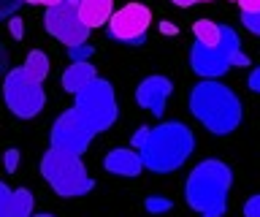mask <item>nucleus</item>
<instances>
[{"label": "nucleus", "mask_w": 260, "mask_h": 217, "mask_svg": "<svg viewBox=\"0 0 260 217\" xmlns=\"http://www.w3.org/2000/svg\"><path fill=\"white\" fill-rule=\"evenodd\" d=\"M130 147L141 152L144 168L152 174H174L195 152V136L182 119H166L154 128L141 125L130 139Z\"/></svg>", "instance_id": "obj_1"}, {"label": "nucleus", "mask_w": 260, "mask_h": 217, "mask_svg": "<svg viewBox=\"0 0 260 217\" xmlns=\"http://www.w3.org/2000/svg\"><path fill=\"white\" fill-rule=\"evenodd\" d=\"M190 111L214 136L233 133L244 119V106L239 95L217 79H203L190 90Z\"/></svg>", "instance_id": "obj_2"}, {"label": "nucleus", "mask_w": 260, "mask_h": 217, "mask_svg": "<svg viewBox=\"0 0 260 217\" xmlns=\"http://www.w3.org/2000/svg\"><path fill=\"white\" fill-rule=\"evenodd\" d=\"M233 171L225 160L206 158L190 171L184 182V201L201 217H222L228 212V193Z\"/></svg>", "instance_id": "obj_3"}, {"label": "nucleus", "mask_w": 260, "mask_h": 217, "mask_svg": "<svg viewBox=\"0 0 260 217\" xmlns=\"http://www.w3.org/2000/svg\"><path fill=\"white\" fill-rule=\"evenodd\" d=\"M41 174L60 198H79L95 188V179L81 163V155H71L54 147H49V152L41 158Z\"/></svg>", "instance_id": "obj_4"}, {"label": "nucleus", "mask_w": 260, "mask_h": 217, "mask_svg": "<svg viewBox=\"0 0 260 217\" xmlns=\"http://www.w3.org/2000/svg\"><path fill=\"white\" fill-rule=\"evenodd\" d=\"M233 66H249V57L241 52L239 33L228 25H222V41L217 46H203L198 41L190 46V68L203 79H219Z\"/></svg>", "instance_id": "obj_5"}, {"label": "nucleus", "mask_w": 260, "mask_h": 217, "mask_svg": "<svg viewBox=\"0 0 260 217\" xmlns=\"http://www.w3.org/2000/svg\"><path fill=\"white\" fill-rule=\"evenodd\" d=\"M73 109L95 128V133H103L117 122L119 117V103H117V92L109 79H92L79 95H73Z\"/></svg>", "instance_id": "obj_6"}, {"label": "nucleus", "mask_w": 260, "mask_h": 217, "mask_svg": "<svg viewBox=\"0 0 260 217\" xmlns=\"http://www.w3.org/2000/svg\"><path fill=\"white\" fill-rule=\"evenodd\" d=\"M3 98L14 117L32 119L41 114V109L46 103L44 82L32 79L24 68H11L3 79Z\"/></svg>", "instance_id": "obj_7"}, {"label": "nucleus", "mask_w": 260, "mask_h": 217, "mask_svg": "<svg viewBox=\"0 0 260 217\" xmlns=\"http://www.w3.org/2000/svg\"><path fill=\"white\" fill-rule=\"evenodd\" d=\"M44 25H46V33L52 38H57L60 44H65L68 49L81 46V44H89V27L81 22L79 0H65L62 6L46 9Z\"/></svg>", "instance_id": "obj_8"}, {"label": "nucleus", "mask_w": 260, "mask_h": 217, "mask_svg": "<svg viewBox=\"0 0 260 217\" xmlns=\"http://www.w3.org/2000/svg\"><path fill=\"white\" fill-rule=\"evenodd\" d=\"M95 136H98L95 128L89 125L76 109H68L65 114H60L54 119L49 141H52L54 149L71 152V155H81V152H87V147L92 144Z\"/></svg>", "instance_id": "obj_9"}, {"label": "nucleus", "mask_w": 260, "mask_h": 217, "mask_svg": "<svg viewBox=\"0 0 260 217\" xmlns=\"http://www.w3.org/2000/svg\"><path fill=\"white\" fill-rule=\"evenodd\" d=\"M152 25V11L144 3H127L109 19V38L127 46H141Z\"/></svg>", "instance_id": "obj_10"}, {"label": "nucleus", "mask_w": 260, "mask_h": 217, "mask_svg": "<svg viewBox=\"0 0 260 217\" xmlns=\"http://www.w3.org/2000/svg\"><path fill=\"white\" fill-rule=\"evenodd\" d=\"M174 92V82L162 74H152V76H144L136 87V103L146 111H152L154 117H162L166 111V101L168 95Z\"/></svg>", "instance_id": "obj_11"}, {"label": "nucleus", "mask_w": 260, "mask_h": 217, "mask_svg": "<svg viewBox=\"0 0 260 217\" xmlns=\"http://www.w3.org/2000/svg\"><path fill=\"white\" fill-rule=\"evenodd\" d=\"M103 168L114 176H130L133 179L144 171V160L136 147H117L103 158Z\"/></svg>", "instance_id": "obj_12"}, {"label": "nucleus", "mask_w": 260, "mask_h": 217, "mask_svg": "<svg viewBox=\"0 0 260 217\" xmlns=\"http://www.w3.org/2000/svg\"><path fill=\"white\" fill-rule=\"evenodd\" d=\"M79 14L89 30L103 27L114 17V0H79Z\"/></svg>", "instance_id": "obj_13"}, {"label": "nucleus", "mask_w": 260, "mask_h": 217, "mask_svg": "<svg viewBox=\"0 0 260 217\" xmlns=\"http://www.w3.org/2000/svg\"><path fill=\"white\" fill-rule=\"evenodd\" d=\"M92 79H98V71H95V66H89V60L87 63H71V68L62 74V90L71 95H79Z\"/></svg>", "instance_id": "obj_14"}, {"label": "nucleus", "mask_w": 260, "mask_h": 217, "mask_svg": "<svg viewBox=\"0 0 260 217\" xmlns=\"http://www.w3.org/2000/svg\"><path fill=\"white\" fill-rule=\"evenodd\" d=\"M192 33H195V41L203 46H217L222 41V25H217L211 19H198L192 25Z\"/></svg>", "instance_id": "obj_15"}, {"label": "nucleus", "mask_w": 260, "mask_h": 217, "mask_svg": "<svg viewBox=\"0 0 260 217\" xmlns=\"http://www.w3.org/2000/svg\"><path fill=\"white\" fill-rule=\"evenodd\" d=\"M32 193L27 188H19L11 193V201H8V217H32Z\"/></svg>", "instance_id": "obj_16"}, {"label": "nucleus", "mask_w": 260, "mask_h": 217, "mask_svg": "<svg viewBox=\"0 0 260 217\" xmlns=\"http://www.w3.org/2000/svg\"><path fill=\"white\" fill-rule=\"evenodd\" d=\"M32 79H38V82H44V79L49 76V57L44 52H38V49H32L27 54V60H24V66H22Z\"/></svg>", "instance_id": "obj_17"}, {"label": "nucleus", "mask_w": 260, "mask_h": 217, "mask_svg": "<svg viewBox=\"0 0 260 217\" xmlns=\"http://www.w3.org/2000/svg\"><path fill=\"white\" fill-rule=\"evenodd\" d=\"M144 209L149 214H166V212L174 209V201L166 198V196H146L144 198Z\"/></svg>", "instance_id": "obj_18"}, {"label": "nucleus", "mask_w": 260, "mask_h": 217, "mask_svg": "<svg viewBox=\"0 0 260 217\" xmlns=\"http://www.w3.org/2000/svg\"><path fill=\"white\" fill-rule=\"evenodd\" d=\"M244 217H260V193H255V196H249L247 201H244Z\"/></svg>", "instance_id": "obj_19"}, {"label": "nucleus", "mask_w": 260, "mask_h": 217, "mask_svg": "<svg viewBox=\"0 0 260 217\" xmlns=\"http://www.w3.org/2000/svg\"><path fill=\"white\" fill-rule=\"evenodd\" d=\"M68 54H71V60H73V63H87V60H89V54H92V46H89V44L73 46V49H68Z\"/></svg>", "instance_id": "obj_20"}, {"label": "nucleus", "mask_w": 260, "mask_h": 217, "mask_svg": "<svg viewBox=\"0 0 260 217\" xmlns=\"http://www.w3.org/2000/svg\"><path fill=\"white\" fill-rule=\"evenodd\" d=\"M241 22H244V27H247L249 33L260 36V11H255V14H244L241 11Z\"/></svg>", "instance_id": "obj_21"}, {"label": "nucleus", "mask_w": 260, "mask_h": 217, "mask_svg": "<svg viewBox=\"0 0 260 217\" xmlns=\"http://www.w3.org/2000/svg\"><path fill=\"white\" fill-rule=\"evenodd\" d=\"M22 6V0H0V22L14 17V11Z\"/></svg>", "instance_id": "obj_22"}, {"label": "nucleus", "mask_w": 260, "mask_h": 217, "mask_svg": "<svg viewBox=\"0 0 260 217\" xmlns=\"http://www.w3.org/2000/svg\"><path fill=\"white\" fill-rule=\"evenodd\" d=\"M19 155H22V152L16 149V147H8V149H6V171H8V174L16 171V166H19Z\"/></svg>", "instance_id": "obj_23"}, {"label": "nucleus", "mask_w": 260, "mask_h": 217, "mask_svg": "<svg viewBox=\"0 0 260 217\" xmlns=\"http://www.w3.org/2000/svg\"><path fill=\"white\" fill-rule=\"evenodd\" d=\"M11 188L6 182H0V217H8V201H11Z\"/></svg>", "instance_id": "obj_24"}, {"label": "nucleus", "mask_w": 260, "mask_h": 217, "mask_svg": "<svg viewBox=\"0 0 260 217\" xmlns=\"http://www.w3.org/2000/svg\"><path fill=\"white\" fill-rule=\"evenodd\" d=\"M8 63H11V57H8V49H6V44L0 41V79H6V74L11 68H8Z\"/></svg>", "instance_id": "obj_25"}, {"label": "nucleus", "mask_w": 260, "mask_h": 217, "mask_svg": "<svg viewBox=\"0 0 260 217\" xmlns=\"http://www.w3.org/2000/svg\"><path fill=\"white\" fill-rule=\"evenodd\" d=\"M233 3H239V9L244 14H255L260 11V0H233Z\"/></svg>", "instance_id": "obj_26"}, {"label": "nucleus", "mask_w": 260, "mask_h": 217, "mask_svg": "<svg viewBox=\"0 0 260 217\" xmlns=\"http://www.w3.org/2000/svg\"><path fill=\"white\" fill-rule=\"evenodd\" d=\"M8 27H11V36H14V38H22V36H24V25H22L19 17H11V19H8Z\"/></svg>", "instance_id": "obj_27"}, {"label": "nucleus", "mask_w": 260, "mask_h": 217, "mask_svg": "<svg viewBox=\"0 0 260 217\" xmlns=\"http://www.w3.org/2000/svg\"><path fill=\"white\" fill-rule=\"evenodd\" d=\"M247 84H249V90H252V92H260V68H255V71L249 74Z\"/></svg>", "instance_id": "obj_28"}, {"label": "nucleus", "mask_w": 260, "mask_h": 217, "mask_svg": "<svg viewBox=\"0 0 260 217\" xmlns=\"http://www.w3.org/2000/svg\"><path fill=\"white\" fill-rule=\"evenodd\" d=\"M174 6H179V9H190V6H195L198 0H171Z\"/></svg>", "instance_id": "obj_29"}, {"label": "nucleus", "mask_w": 260, "mask_h": 217, "mask_svg": "<svg viewBox=\"0 0 260 217\" xmlns=\"http://www.w3.org/2000/svg\"><path fill=\"white\" fill-rule=\"evenodd\" d=\"M65 0H41V6H46V9H54V6H62Z\"/></svg>", "instance_id": "obj_30"}, {"label": "nucleus", "mask_w": 260, "mask_h": 217, "mask_svg": "<svg viewBox=\"0 0 260 217\" xmlns=\"http://www.w3.org/2000/svg\"><path fill=\"white\" fill-rule=\"evenodd\" d=\"M22 3H30V6H41V0H22Z\"/></svg>", "instance_id": "obj_31"}, {"label": "nucleus", "mask_w": 260, "mask_h": 217, "mask_svg": "<svg viewBox=\"0 0 260 217\" xmlns=\"http://www.w3.org/2000/svg\"><path fill=\"white\" fill-rule=\"evenodd\" d=\"M32 217H54V214H46V212H41V214H32Z\"/></svg>", "instance_id": "obj_32"}, {"label": "nucleus", "mask_w": 260, "mask_h": 217, "mask_svg": "<svg viewBox=\"0 0 260 217\" xmlns=\"http://www.w3.org/2000/svg\"><path fill=\"white\" fill-rule=\"evenodd\" d=\"M198 3H209V0H198Z\"/></svg>", "instance_id": "obj_33"}]
</instances>
